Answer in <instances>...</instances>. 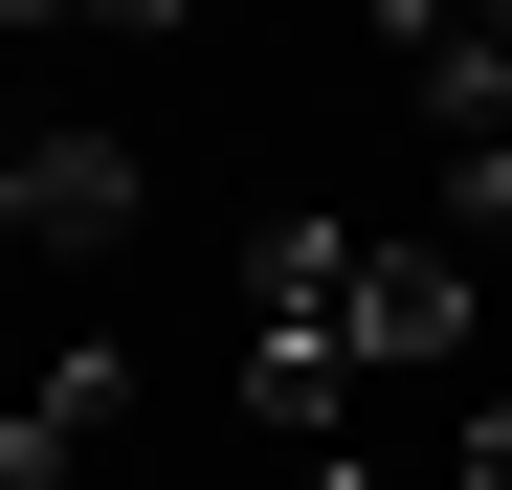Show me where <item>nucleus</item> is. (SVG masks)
Wrapping results in <instances>:
<instances>
[{
	"mask_svg": "<svg viewBox=\"0 0 512 490\" xmlns=\"http://www.w3.org/2000/svg\"><path fill=\"white\" fill-rule=\"evenodd\" d=\"M134 245V156L112 134H0V268H90Z\"/></svg>",
	"mask_w": 512,
	"mask_h": 490,
	"instance_id": "obj_1",
	"label": "nucleus"
},
{
	"mask_svg": "<svg viewBox=\"0 0 512 490\" xmlns=\"http://www.w3.org/2000/svg\"><path fill=\"white\" fill-rule=\"evenodd\" d=\"M245 424L268 446H357V312H245Z\"/></svg>",
	"mask_w": 512,
	"mask_h": 490,
	"instance_id": "obj_2",
	"label": "nucleus"
},
{
	"mask_svg": "<svg viewBox=\"0 0 512 490\" xmlns=\"http://www.w3.org/2000/svg\"><path fill=\"white\" fill-rule=\"evenodd\" d=\"M112 424H134V357H112V335H67L23 401H0V490H67V468H90Z\"/></svg>",
	"mask_w": 512,
	"mask_h": 490,
	"instance_id": "obj_3",
	"label": "nucleus"
},
{
	"mask_svg": "<svg viewBox=\"0 0 512 490\" xmlns=\"http://www.w3.org/2000/svg\"><path fill=\"white\" fill-rule=\"evenodd\" d=\"M423 134H446V201L512 223V45H423Z\"/></svg>",
	"mask_w": 512,
	"mask_h": 490,
	"instance_id": "obj_4",
	"label": "nucleus"
},
{
	"mask_svg": "<svg viewBox=\"0 0 512 490\" xmlns=\"http://www.w3.org/2000/svg\"><path fill=\"white\" fill-rule=\"evenodd\" d=\"M379 357H468V245H357V379Z\"/></svg>",
	"mask_w": 512,
	"mask_h": 490,
	"instance_id": "obj_5",
	"label": "nucleus"
},
{
	"mask_svg": "<svg viewBox=\"0 0 512 490\" xmlns=\"http://www.w3.org/2000/svg\"><path fill=\"white\" fill-rule=\"evenodd\" d=\"M0 23H23V45H179L201 0H0Z\"/></svg>",
	"mask_w": 512,
	"mask_h": 490,
	"instance_id": "obj_6",
	"label": "nucleus"
},
{
	"mask_svg": "<svg viewBox=\"0 0 512 490\" xmlns=\"http://www.w3.org/2000/svg\"><path fill=\"white\" fill-rule=\"evenodd\" d=\"M290 490H401V468L379 446H290Z\"/></svg>",
	"mask_w": 512,
	"mask_h": 490,
	"instance_id": "obj_7",
	"label": "nucleus"
},
{
	"mask_svg": "<svg viewBox=\"0 0 512 490\" xmlns=\"http://www.w3.org/2000/svg\"><path fill=\"white\" fill-rule=\"evenodd\" d=\"M446 490H512V401H468V468H446Z\"/></svg>",
	"mask_w": 512,
	"mask_h": 490,
	"instance_id": "obj_8",
	"label": "nucleus"
},
{
	"mask_svg": "<svg viewBox=\"0 0 512 490\" xmlns=\"http://www.w3.org/2000/svg\"><path fill=\"white\" fill-rule=\"evenodd\" d=\"M357 23H401V45H446V0H357Z\"/></svg>",
	"mask_w": 512,
	"mask_h": 490,
	"instance_id": "obj_9",
	"label": "nucleus"
},
{
	"mask_svg": "<svg viewBox=\"0 0 512 490\" xmlns=\"http://www.w3.org/2000/svg\"><path fill=\"white\" fill-rule=\"evenodd\" d=\"M0 401H23V379H0Z\"/></svg>",
	"mask_w": 512,
	"mask_h": 490,
	"instance_id": "obj_10",
	"label": "nucleus"
}]
</instances>
